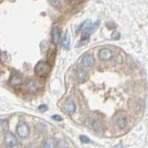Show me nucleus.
<instances>
[{
    "label": "nucleus",
    "instance_id": "1",
    "mask_svg": "<svg viewBox=\"0 0 148 148\" xmlns=\"http://www.w3.org/2000/svg\"><path fill=\"white\" fill-rule=\"evenodd\" d=\"M99 21H97L93 24L91 23V21L90 20L85 21L79 27V30L82 31V39H88L90 34L94 32L95 30L99 27Z\"/></svg>",
    "mask_w": 148,
    "mask_h": 148
},
{
    "label": "nucleus",
    "instance_id": "2",
    "mask_svg": "<svg viewBox=\"0 0 148 148\" xmlns=\"http://www.w3.org/2000/svg\"><path fill=\"white\" fill-rule=\"evenodd\" d=\"M51 67L49 64L44 61H40L35 67V73L39 76H45L50 73Z\"/></svg>",
    "mask_w": 148,
    "mask_h": 148
},
{
    "label": "nucleus",
    "instance_id": "3",
    "mask_svg": "<svg viewBox=\"0 0 148 148\" xmlns=\"http://www.w3.org/2000/svg\"><path fill=\"white\" fill-rule=\"evenodd\" d=\"M16 133L20 138H26L30 135V129L25 123H19L16 127Z\"/></svg>",
    "mask_w": 148,
    "mask_h": 148
},
{
    "label": "nucleus",
    "instance_id": "4",
    "mask_svg": "<svg viewBox=\"0 0 148 148\" xmlns=\"http://www.w3.org/2000/svg\"><path fill=\"white\" fill-rule=\"evenodd\" d=\"M4 142L8 148H13L17 145V139L13 133L8 132L4 136Z\"/></svg>",
    "mask_w": 148,
    "mask_h": 148
},
{
    "label": "nucleus",
    "instance_id": "5",
    "mask_svg": "<svg viewBox=\"0 0 148 148\" xmlns=\"http://www.w3.org/2000/svg\"><path fill=\"white\" fill-rule=\"evenodd\" d=\"M112 57H113V53L109 48H103L99 52V58L101 60H109Z\"/></svg>",
    "mask_w": 148,
    "mask_h": 148
},
{
    "label": "nucleus",
    "instance_id": "6",
    "mask_svg": "<svg viewBox=\"0 0 148 148\" xmlns=\"http://www.w3.org/2000/svg\"><path fill=\"white\" fill-rule=\"evenodd\" d=\"M26 90L30 93L36 92L39 89V84L34 80H30L26 84Z\"/></svg>",
    "mask_w": 148,
    "mask_h": 148
},
{
    "label": "nucleus",
    "instance_id": "7",
    "mask_svg": "<svg viewBox=\"0 0 148 148\" xmlns=\"http://www.w3.org/2000/svg\"><path fill=\"white\" fill-rule=\"evenodd\" d=\"M76 109V105L73 101H67L64 104V110L69 115H72L75 113Z\"/></svg>",
    "mask_w": 148,
    "mask_h": 148
},
{
    "label": "nucleus",
    "instance_id": "8",
    "mask_svg": "<svg viewBox=\"0 0 148 148\" xmlns=\"http://www.w3.org/2000/svg\"><path fill=\"white\" fill-rule=\"evenodd\" d=\"M95 59L91 54H86L82 59V63L85 67H90L94 64Z\"/></svg>",
    "mask_w": 148,
    "mask_h": 148
},
{
    "label": "nucleus",
    "instance_id": "9",
    "mask_svg": "<svg viewBox=\"0 0 148 148\" xmlns=\"http://www.w3.org/2000/svg\"><path fill=\"white\" fill-rule=\"evenodd\" d=\"M61 33L58 27H54L52 30V42L54 45H57L60 40Z\"/></svg>",
    "mask_w": 148,
    "mask_h": 148
},
{
    "label": "nucleus",
    "instance_id": "10",
    "mask_svg": "<svg viewBox=\"0 0 148 148\" xmlns=\"http://www.w3.org/2000/svg\"><path fill=\"white\" fill-rule=\"evenodd\" d=\"M22 78L18 75H14L11 77L10 80V84L12 86V87H14V88H16V87H18L22 84Z\"/></svg>",
    "mask_w": 148,
    "mask_h": 148
},
{
    "label": "nucleus",
    "instance_id": "11",
    "mask_svg": "<svg viewBox=\"0 0 148 148\" xmlns=\"http://www.w3.org/2000/svg\"><path fill=\"white\" fill-rule=\"evenodd\" d=\"M76 77L79 82H84L88 79V75L85 71L82 69H79L76 71Z\"/></svg>",
    "mask_w": 148,
    "mask_h": 148
},
{
    "label": "nucleus",
    "instance_id": "12",
    "mask_svg": "<svg viewBox=\"0 0 148 148\" xmlns=\"http://www.w3.org/2000/svg\"><path fill=\"white\" fill-rule=\"evenodd\" d=\"M70 44H71V36H70L68 30H67L64 34V36H63L62 41V45L63 47L67 49L69 48Z\"/></svg>",
    "mask_w": 148,
    "mask_h": 148
},
{
    "label": "nucleus",
    "instance_id": "13",
    "mask_svg": "<svg viewBox=\"0 0 148 148\" xmlns=\"http://www.w3.org/2000/svg\"><path fill=\"white\" fill-rule=\"evenodd\" d=\"M56 142L53 138H47L45 140L42 145V148H56Z\"/></svg>",
    "mask_w": 148,
    "mask_h": 148
},
{
    "label": "nucleus",
    "instance_id": "14",
    "mask_svg": "<svg viewBox=\"0 0 148 148\" xmlns=\"http://www.w3.org/2000/svg\"><path fill=\"white\" fill-rule=\"evenodd\" d=\"M8 122L7 120L0 119V132L2 133H8Z\"/></svg>",
    "mask_w": 148,
    "mask_h": 148
},
{
    "label": "nucleus",
    "instance_id": "15",
    "mask_svg": "<svg viewBox=\"0 0 148 148\" xmlns=\"http://www.w3.org/2000/svg\"><path fill=\"white\" fill-rule=\"evenodd\" d=\"M127 123V119L126 118H119L116 120V125L120 128V129H125Z\"/></svg>",
    "mask_w": 148,
    "mask_h": 148
},
{
    "label": "nucleus",
    "instance_id": "16",
    "mask_svg": "<svg viewBox=\"0 0 148 148\" xmlns=\"http://www.w3.org/2000/svg\"><path fill=\"white\" fill-rule=\"evenodd\" d=\"M92 128L96 130V131L99 132L101 131V125L100 124V122L97 120H94V121L92 122Z\"/></svg>",
    "mask_w": 148,
    "mask_h": 148
},
{
    "label": "nucleus",
    "instance_id": "17",
    "mask_svg": "<svg viewBox=\"0 0 148 148\" xmlns=\"http://www.w3.org/2000/svg\"><path fill=\"white\" fill-rule=\"evenodd\" d=\"M113 59H114L115 62L119 63V64H121V63L123 62V59L120 55H116L114 57H113Z\"/></svg>",
    "mask_w": 148,
    "mask_h": 148
},
{
    "label": "nucleus",
    "instance_id": "18",
    "mask_svg": "<svg viewBox=\"0 0 148 148\" xmlns=\"http://www.w3.org/2000/svg\"><path fill=\"white\" fill-rule=\"evenodd\" d=\"M80 140L83 143H89L90 142V138L88 136H81Z\"/></svg>",
    "mask_w": 148,
    "mask_h": 148
},
{
    "label": "nucleus",
    "instance_id": "19",
    "mask_svg": "<svg viewBox=\"0 0 148 148\" xmlns=\"http://www.w3.org/2000/svg\"><path fill=\"white\" fill-rule=\"evenodd\" d=\"M51 118H52L53 120H55V121H62V118L60 116H59V115H53V116H52Z\"/></svg>",
    "mask_w": 148,
    "mask_h": 148
},
{
    "label": "nucleus",
    "instance_id": "20",
    "mask_svg": "<svg viewBox=\"0 0 148 148\" xmlns=\"http://www.w3.org/2000/svg\"><path fill=\"white\" fill-rule=\"evenodd\" d=\"M39 110L42 111V112H45V111H46L47 110V107L46 106L45 104H42V105H40V106L39 107Z\"/></svg>",
    "mask_w": 148,
    "mask_h": 148
}]
</instances>
